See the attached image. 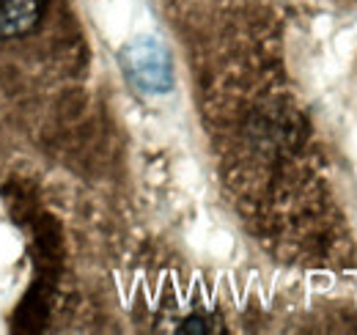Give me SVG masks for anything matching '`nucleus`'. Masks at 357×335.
I'll return each mask as SVG.
<instances>
[{"mask_svg": "<svg viewBox=\"0 0 357 335\" xmlns=\"http://www.w3.org/2000/svg\"><path fill=\"white\" fill-rule=\"evenodd\" d=\"M121 64L127 69V77L140 91L162 94V91H168L174 85V72H171L168 52L162 50V44L149 39V36L127 44L121 50Z\"/></svg>", "mask_w": 357, "mask_h": 335, "instance_id": "1", "label": "nucleus"}, {"mask_svg": "<svg viewBox=\"0 0 357 335\" xmlns=\"http://www.w3.org/2000/svg\"><path fill=\"white\" fill-rule=\"evenodd\" d=\"M47 0H0V36L28 34L45 11Z\"/></svg>", "mask_w": 357, "mask_h": 335, "instance_id": "2", "label": "nucleus"}]
</instances>
